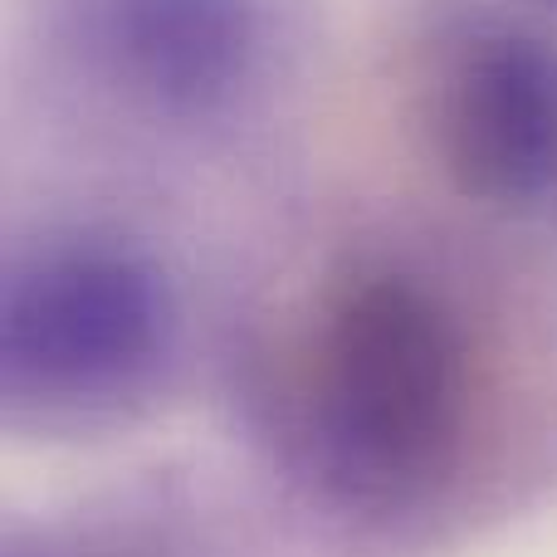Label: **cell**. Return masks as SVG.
Listing matches in <instances>:
<instances>
[{
  "label": "cell",
  "instance_id": "cell-3",
  "mask_svg": "<svg viewBox=\"0 0 557 557\" xmlns=\"http://www.w3.org/2000/svg\"><path fill=\"white\" fill-rule=\"evenodd\" d=\"M416 117L441 176L509 221L557 215V45L494 15H455L416 59Z\"/></svg>",
  "mask_w": 557,
  "mask_h": 557
},
{
  "label": "cell",
  "instance_id": "cell-1",
  "mask_svg": "<svg viewBox=\"0 0 557 557\" xmlns=\"http://www.w3.org/2000/svg\"><path fill=\"white\" fill-rule=\"evenodd\" d=\"M294 318L274 406L304 470L367 513H421L455 490L490 396L455 288L362 255L318 278Z\"/></svg>",
  "mask_w": 557,
  "mask_h": 557
},
{
  "label": "cell",
  "instance_id": "cell-5",
  "mask_svg": "<svg viewBox=\"0 0 557 557\" xmlns=\"http://www.w3.org/2000/svg\"><path fill=\"white\" fill-rule=\"evenodd\" d=\"M548 5H557V0H548Z\"/></svg>",
  "mask_w": 557,
  "mask_h": 557
},
{
  "label": "cell",
  "instance_id": "cell-4",
  "mask_svg": "<svg viewBox=\"0 0 557 557\" xmlns=\"http://www.w3.org/2000/svg\"><path fill=\"white\" fill-rule=\"evenodd\" d=\"M78 29L127 98L176 117L221 113L260 59L255 0H84Z\"/></svg>",
  "mask_w": 557,
  "mask_h": 557
},
{
  "label": "cell",
  "instance_id": "cell-2",
  "mask_svg": "<svg viewBox=\"0 0 557 557\" xmlns=\"http://www.w3.org/2000/svg\"><path fill=\"white\" fill-rule=\"evenodd\" d=\"M172 357L176 298L143 250L69 235L10 260L0 288L5 425H108L162 386Z\"/></svg>",
  "mask_w": 557,
  "mask_h": 557
}]
</instances>
